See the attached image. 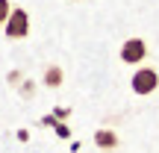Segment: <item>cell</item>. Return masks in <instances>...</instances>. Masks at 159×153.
<instances>
[{
  "label": "cell",
  "instance_id": "obj_1",
  "mask_svg": "<svg viewBox=\"0 0 159 153\" xmlns=\"http://www.w3.org/2000/svg\"><path fill=\"white\" fill-rule=\"evenodd\" d=\"M130 85H133V91H136L139 97L153 94V91L159 88V74H156V68H139L136 74H133Z\"/></svg>",
  "mask_w": 159,
  "mask_h": 153
},
{
  "label": "cell",
  "instance_id": "obj_6",
  "mask_svg": "<svg viewBox=\"0 0 159 153\" xmlns=\"http://www.w3.org/2000/svg\"><path fill=\"white\" fill-rule=\"evenodd\" d=\"M9 15H12V3H9V0H0V27H6Z\"/></svg>",
  "mask_w": 159,
  "mask_h": 153
},
{
  "label": "cell",
  "instance_id": "obj_5",
  "mask_svg": "<svg viewBox=\"0 0 159 153\" xmlns=\"http://www.w3.org/2000/svg\"><path fill=\"white\" fill-rule=\"evenodd\" d=\"M41 79H44L47 88H59V85L65 83V71L59 68V65H47V68H44V77H41Z\"/></svg>",
  "mask_w": 159,
  "mask_h": 153
},
{
  "label": "cell",
  "instance_id": "obj_2",
  "mask_svg": "<svg viewBox=\"0 0 159 153\" xmlns=\"http://www.w3.org/2000/svg\"><path fill=\"white\" fill-rule=\"evenodd\" d=\"M27 33H30V15H27V9L12 6V15H9V21H6V35H9V38H27Z\"/></svg>",
  "mask_w": 159,
  "mask_h": 153
},
{
  "label": "cell",
  "instance_id": "obj_3",
  "mask_svg": "<svg viewBox=\"0 0 159 153\" xmlns=\"http://www.w3.org/2000/svg\"><path fill=\"white\" fill-rule=\"evenodd\" d=\"M144 56H148V41L144 38H127L121 44V59L127 65H139Z\"/></svg>",
  "mask_w": 159,
  "mask_h": 153
},
{
  "label": "cell",
  "instance_id": "obj_4",
  "mask_svg": "<svg viewBox=\"0 0 159 153\" xmlns=\"http://www.w3.org/2000/svg\"><path fill=\"white\" fill-rule=\"evenodd\" d=\"M94 144L100 150H109V153H112V150H118L121 138H118V133H115V130H97L94 133Z\"/></svg>",
  "mask_w": 159,
  "mask_h": 153
}]
</instances>
